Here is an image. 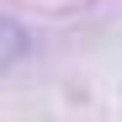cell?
Returning <instances> with one entry per match:
<instances>
[{"label":"cell","instance_id":"6da1fadb","mask_svg":"<svg viewBox=\"0 0 122 122\" xmlns=\"http://www.w3.org/2000/svg\"><path fill=\"white\" fill-rule=\"evenodd\" d=\"M16 53H21V32H16V27H5V21H0V64H11V58Z\"/></svg>","mask_w":122,"mask_h":122}]
</instances>
